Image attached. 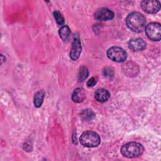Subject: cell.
<instances>
[{"label": "cell", "mask_w": 161, "mask_h": 161, "mask_svg": "<svg viewBox=\"0 0 161 161\" xmlns=\"http://www.w3.org/2000/svg\"><path fill=\"white\" fill-rule=\"evenodd\" d=\"M126 23L132 31L140 33L145 28L146 19L142 14L138 12H131L127 16Z\"/></svg>", "instance_id": "cell-1"}, {"label": "cell", "mask_w": 161, "mask_h": 161, "mask_svg": "<svg viewBox=\"0 0 161 161\" xmlns=\"http://www.w3.org/2000/svg\"><path fill=\"white\" fill-rule=\"evenodd\" d=\"M97 82V78L96 77H91L87 82V87H93L94 86L96 83Z\"/></svg>", "instance_id": "cell-18"}, {"label": "cell", "mask_w": 161, "mask_h": 161, "mask_svg": "<svg viewBox=\"0 0 161 161\" xmlns=\"http://www.w3.org/2000/svg\"><path fill=\"white\" fill-rule=\"evenodd\" d=\"M89 75V72L87 69L84 67V66H82L79 71V74H78V80L79 82H82L84 80H85L87 76Z\"/></svg>", "instance_id": "cell-16"}, {"label": "cell", "mask_w": 161, "mask_h": 161, "mask_svg": "<svg viewBox=\"0 0 161 161\" xmlns=\"http://www.w3.org/2000/svg\"><path fill=\"white\" fill-rule=\"evenodd\" d=\"M45 97V92L43 90H40L36 92L33 98V103L36 108H40L43 101Z\"/></svg>", "instance_id": "cell-13"}, {"label": "cell", "mask_w": 161, "mask_h": 161, "mask_svg": "<svg viewBox=\"0 0 161 161\" xmlns=\"http://www.w3.org/2000/svg\"><path fill=\"white\" fill-rule=\"evenodd\" d=\"M125 65V73L128 75H136L138 72V67L136 64H135L133 62H128Z\"/></svg>", "instance_id": "cell-12"}, {"label": "cell", "mask_w": 161, "mask_h": 161, "mask_svg": "<svg viewBox=\"0 0 161 161\" xmlns=\"http://www.w3.org/2000/svg\"><path fill=\"white\" fill-rule=\"evenodd\" d=\"M53 16H54V18H55L57 23L58 25L62 26L64 24L65 19H64V18L61 13H60L58 11H55L53 12Z\"/></svg>", "instance_id": "cell-17"}, {"label": "cell", "mask_w": 161, "mask_h": 161, "mask_svg": "<svg viewBox=\"0 0 161 161\" xmlns=\"http://www.w3.org/2000/svg\"><path fill=\"white\" fill-rule=\"evenodd\" d=\"M140 6L145 12L149 14L156 13L160 8V3L158 1H142Z\"/></svg>", "instance_id": "cell-7"}, {"label": "cell", "mask_w": 161, "mask_h": 161, "mask_svg": "<svg viewBox=\"0 0 161 161\" xmlns=\"http://www.w3.org/2000/svg\"><path fill=\"white\" fill-rule=\"evenodd\" d=\"M80 143L86 147H96L101 142V139L97 133L92 131H86L80 136Z\"/></svg>", "instance_id": "cell-3"}, {"label": "cell", "mask_w": 161, "mask_h": 161, "mask_svg": "<svg viewBox=\"0 0 161 161\" xmlns=\"http://www.w3.org/2000/svg\"><path fill=\"white\" fill-rule=\"evenodd\" d=\"M108 57L116 62H122L126 59L127 54L126 51L119 47H112L107 50Z\"/></svg>", "instance_id": "cell-4"}, {"label": "cell", "mask_w": 161, "mask_h": 161, "mask_svg": "<svg viewBox=\"0 0 161 161\" xmlns=\"http://www.w3.org/2000/svg\"><path fill=\"white\" fill-rule=\"evenodd\" d=\"M109 92L108 90L101 88L98 89L94 94V97L95 99L101 103L106 102L109 98Z\"/></svg>", "instance_id": "cell-10"}, {"label": "cell", "mask_w": 161, "mask_h": 161, "mask_svg": "<svg viewBox=\"0 0 161 161\" xmlns=\"http://www.w3.org/2000/svg\"><path fill=\"white\" fill-rule=\"evenodd\" d=\"M82 51L81 43L78 33H76L74 36L73 42L72 44V48L70 52V57L73 60H76L80 57Z\"/></svg>", "instance_id": "cell-6"}, {"label": "cell", "mask_w": 161, "mask_h": 161, "mask_svg": "<svg viewBox=\"0 0 161 161\" xmlns=\"http://www.w3.org/2000/svg\"><path fill=\"white\" fill-rule=\"evenodd\" d=\"M144 151L143 145L139 143L132 142L125 144L121 148L120 152L123 156L126 158H136L142 155Z\"/></svg>", "instance_id": "cell-2"}, {"label": "cell", "mask_w": 161, "mask_h": 161, "mask_svg": "<svg viewBox=\"0 0 161 161\" xmlns=\"http://www.w3.org/2000/svg\"><path fill=\"white\" fill-rule=\"evenodd\" d=\"M94 112L89 109H87L83 110L80 113V118L83 121H88L92 120L94 118Z\"/></svg>", "instance_id": "cell-15"}, {"label": "cell", "mask_w": 161, "mask_h": 161, "mask_svg": "<svg viewBox=\"0 0 161 161\" xmlns=\"http://www.w3.org/2000/svg\"><path fill=\"white\" fill-rule=\"evenodd\" d=\"M109 70H108V67L106 68V70H104V75L105 76H110L111 75H113V74H111V72H113V70H111V69L109 70V71H108Z\"/></svg>", "instance_id": "cell-19"}, {"label": "cell", "mask_w": 161, "mask_h": 161, "mask_svg": "<svg viewBox=\"0 0 161 161\" xmlns=\"http://www.w3.org/2000/svg\"><path fill=\"white\" fill-rule=\"evenodd\" d=\"M145 33L153 41H159L161 38V26L158 23H150L145 27Z\"/></svg>", "instance_id": "cell-5"}, {"label": "cell", "mask_w": 161, "mask_h": 161, "mask_svg": "<svg viewBox=\"0 0 161 161\" xmlns=\"http://www.w3.org/2000/svg\"><path fill=\"white\" fill-rule=\"evenodd\" d=\"M146 43L142 38H133L128 42V47L134 52H139L146 48Z\"/></svg>", "instance_id": "cell-9"}, {"label": "cell", "mask_w": 161, "mask_h": 161, "mask_svg": "<svg viewBox=\"0 0 161 161\" xmlns=\"http://www.w3.org/2000/svg\"><path fill=\"white\" fill-rule=\"evenodd\" d=\"M58 33L60 37L63 41H67L70 35V30L68 26L64 25L59 29Z\"/></svg>", "instance_id": "cell-14"}, {"label": "cell", "mask_w": 161, "mask_h": 161, "mask_svg": "<svg viewBox=\"0 0 161 161\" xmlns=\"http://www.w3.org/2000/svg\"><path fill=\"white\" fill-rule=\"evenodd\" d=\"M86 97V94L84 90L80 87L75 89L72 94V99L75 103L82 102Z\"/></svg>", "instance_id": "cell-11"}, {"label": "cell", "mask_w": 161, "mask_h": 161, "mask_svg": "<svg viewBox=\"0 0 161 161\" xmlns=\"http://www.w3.org/2000/svg\"><path fill=\"white\" fill-rule=\"evenodd\" d=\"M114 13L106 8L97 9L94 13V18L99 21H108L114 18Z\"/></svg>", "instance_id": "cell-8"}]
</instances>
